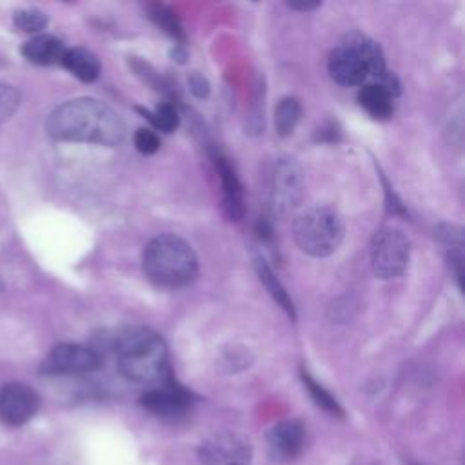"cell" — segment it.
<instances>
[{"label":"cell","mask_w":465,"mask_h":465,"mask_svg":"<svg viewBox=\"0 0 465 465\" xmlns=\"http://www.w3.org/2000/svg\"><path fill=\"white\" fill-rule=\"evenodd\" d=\"M138 111L143 116H147L156 129H160L163 133H173L180 124V116H178L176 109L171 104H162L153 113H149L145 109H138Z\"/></svg>","instance_id":"44dd1931"},{"label":"cell","mask_w":465,"mask_h":465,"mask_svg":"<svg viewBox=\"0 0 465 465\" xmlns=\"http://www.w3.org/2000/svg\"><path fill=\"white\" fill-rule=\"evenodd\" d=\"M318 5H320L318 2H314V4H289V7L300 9V11H312V9H316Z\"/></svg>","instance_id":"484cf974"},{"label":"cell","mask_w":465,"mask_h":465,"mask_svg":"<svg viewBox=\"0 0 465 465\" xmlns=\"http://www.w3.org/2000/svg\"><path fill=\"white\" fill-rule=\"evenodd\" d=\"M189 89L193 91V94H194L196 98H207L209 93H211V87H209L207 78H205L203 74L196 73V71L189 76Z\"/></svg>","instance_id":"cb8c5ba5"},{"label":"cell","mask_w":465,"mask_h":465,"mask_svg":"<svg viewBox=\"0 0 465 465\" xmlns=\"http://www.w3.org/2000/svg\"><path fill=\"white\" fill-rule=\"evenodd\" d=\"M411 258V242L407 234L394 227H380L371 240V265L378 278L391 280L405 272Z\"/></svg>","instance_id":"5b68a950"},{"label":"cell","mask_w":465,"mask_h":465,"mask_svg":"<svg viewBox=\"0 0 465 465\" xmlns=\"http://www.w3.org/2000/svg\"><path fill=\"white\" fill-rule=\"evenodd\" d=\"M116 361L120 372L136 383L167 381L171 376L167 345L147 327H133L118 338Z\"/></svg>","instance_id":"7a4b0ae2"},{"label":"cell","mask_w":465,"mask_h":465,"mask_svg":"<svg viewBox=\"0 0 465 465\" xmlns=\"http://www.w3.org/2000/svg\"><path fill=\"white\" fill-rule=\"evenodd\" d=\"M71 74H74L82 82H94L100 74V60L94 53L85 47H73L65 49L64 58L60 62Z\"/></svg>","instance_id":"5bb4252c"},{"label":"cell","mask_w":465,"mask_h":465,"mask_svg":"<svg viewBox=\"0 0 465 465\" xmlns=\"http://www.w3.org/2000/svg\"><path fill=\"white\" fill-rule=\"evenodd\" d=\"M392 100L394 96L380 84L369 82L363 84L358 91L360 105L372 116V118H387L392 113Z\"/></svg>","instance_id":"9a60e30c"},{"label":"cell","mask_w":465,"mask_h":465,"mask_svg":"<svg viewBox=\"0 0 465 465\" xmlns=\"http://www.w3.org/2000/svg\"><path fill=\"white\" fill-rule=\"evenodd\" d=\"M98 354L80 343H60L51 349L40 365L45 374H85L98 369Z\"/></svg>","instance_id":"9c48e42d"},{"label":"cell","mask_w":465,"mask_h":465,"mask_svg":"<svg viewBox=\"0 0 465 465\" xmlns=\"http://www.w3.org/2000/svg\"><path fill=\"white\" fill-rule=\"evenodd\" d=\"M149 16H151V20H153L160 29H163V31H165L169 36H173L174 40H183V38H185L180 20L176 18V15H174L167 5H162V4L151 5V7H149Z\"/></svg>","instance_id":"d6986e66"},{"label":"cell","mask_w":465,"mask_h":465,"mask_svg":"<svg viewBox=\"0 0 465 465\" xmlns=\"http://www.w3.org/2000/svg\"><path fill=\"white\" fill-rule=\"evenodd\" d=\"M143 274L158 287L176 289L189 285L198 274V258L193 247L176 234H158L143 249Z\"/></svg>","instance_id":"3957f363"},{"label":"cell","mask_w":465,"mask_h":465,"mask_svg":"<svg viewBox=\"0 0 465 465\" xmlns=\"http://www.w3.org/2000/svg\"><path fill=\"white\" fill-rule=\"evenodd\" d=\"M40 409L38 392L22 381H7L0 387V420L9 427L27 423Z\"/></svg>","instance_id":"ba28073f"},{"label":"cell","mask_w":465,"mask_h":465,"mask_svg":"<svg viewBox=\"0 0 465 465\" xmlns=\"http://www.w3.org/2000/svg\"><path fill=\"white\" fill-rule=\"evenodd\" d=\"M303 196V174L294 158L283 156L276 162L272 173L271 203L276 216H289L302 202Z\"/></svg>","instance_id":"8992f818"},{"label":"cell","mask_w":465,"mask_h":465,"mask_svg":"<svg viewBox=\"0 0 465 465\" xmlns=\"http://www.w3.org/2000/svg\"><path fill=\"white\" fill-rule=\"evenodd\" d=\"M305 445V429L298 420H282L267 432L269 456L276 461L296 460Z\"/></svg>","instance_id":"8fae6325"},{"label":"cell","mask_w":465,"mask_h":465,"mask_svg":"<svg viewBox=\"0 0 465 465\" xmlns=\"http://www.w3.org/2000/svg\"><path fill=\"white\" fill-rule=\"evenodd\" d=\"M343 220L332 207L318 205L300 213L292 223L296 245L309 256L332 254L343 240Z\"/></svg>","instance_id":"277c9868"},{"label":"cell","mask_w":465,"mask_h":465,"mask_svg":"<svg viewBox=\"0 0 465 465\" xmlns=\"http://www.w3.org/2000/svg\"><path fill=\"white\" fill-rule=\"evenodd\" d=\"M65 45L54 35H36L22 45V54L38 65H53L62 62Z\"/></svg>","instance_id":"4fadbf2b"},{"label":"cell","mask_w":465,"mask_h":465,"mask_svg":"<svg viewBox=\"0 0 465 465\" xmlns=\"http://www.w3.org/2000/svg\"><path fill=\"white\" fill-rule=\"evenodd\" d=\"M171 54H173V60H176L178 64H183L185 58H187V53H185V49L182 45H174Z\"/></svg>","instance_id":"d4e9b609"},{"label":"cell","mask_w":465,"mask_h":465,"mask_svg":"<svg viewBox=\"0 0 465 465\" xmlns=\"http://www.w3.org/2000/svg\"><path fill=\"white\" fill-rule=\"evenodd\" d=\"M302 114V105L294 96H283L274 109V129L278 136H291Z\"/></svg>","instance_id":"e0dca14e"},{"label":"cell","mask_w":465,"mask_h":465,"mask_svg":"<svg viewBox=\"0 0 465 465\" xmlns=\"http://www.w3.org/2000/svg\"><path fill=\"white\" fill-rule=\"evenodd\" d=\"M254 265H256V272H258L260 282L263 283V287L267 289V292L272 296V300H274L291 318H294L296 312H294L292 300H291V296L287 294V291H285V287L282 285V282L274 276L272 269L265 263V260H263L262 256H254Z\"/></svg>","instance_id":"2e32d148"},{"label":"cell","mask_w":465,"mask_h":465,"mask_svg":"<svg viewBox=\"0 0 465 465\" xmlns=\"http://www.w3.org/2000/svg\"><path fill=\"white\" fill-rule=\"evenodd\" d=\"M47 15L36 7H24L15 11L13 15V25L24 33H40L47 25Z\"/></svg>","instance_id":"ffe728a7"},{"label":"cell","mask_w":465,"mask_h":465,"mask_svg":"<svg viewBox=\"0 0 465 465\" xmlns=\"http://www.w3.org/2000/svg\"><path fill=\"white\" fill-rule=\"evenodd\" d=\"M140 405L162 418H178L193 405V394L178 383L167 380L162 387L142 394Z\"/></svg>","instance_id":"30bf717a"},{"label":"cell","mask_w":465,"mask_h":465,"mask_svg":"<svg viewBox=\"0 0 465 465\" xmlns=\"http://www.w3.org/2000/svg\"><path fill=\"white\" fill-rule=\"evenodd\" d=\"M202 465H251L252 445L238 432H216L198 447Z\"/></svg>","instance_id":"52a82bcc"},{"label":"cell","mask_w":465,"mask_h":465,"mask_svg":"<svg viewBox=\"0 0 465 465\" xmlns=\"http://www.w3.org/2000/svg\"><path fill=\"white\" fill-rule=\"evenodd\" d=\"M47 134L60 142H80L114 147L120 145L127 129L122 116L107 104L80 96L54 107L45 122Z\"/></svg>","instance_id":"6da1fadb"},{"label":"cell","mask_w":465,"mask_h":465,"mask_svg":"<svg viewBox=\"0 0 465 465\" xmlns=\"http://www.w3.org/2000/svg\"><path fill=\"white\" fill-rule=\"evenodd\" d=\"M302 381H303L305 389L309 391V396L312 398V401L318 407H322L323 411H327L334 416H343V409L340 407L338 400L322 383H318L307 371H302Z\"/></svg>","instance_id":"ac0fdd59"},{"label":"cell","mask_w":465,"mask_h":465,"mask_svg":"<svg viewBox=\"0 0 465 465\" xmlns=\"http://www.w3.org/2000/svg\"><path fill=\"white\" fill-rule=\"evenodd\" d=\"M214 163H216V171H218L220 180H222L223 209H225V213L231 220L238 222L243 216V189H242V183H240L231 162L225 156L216 154Z\"/></svg>","instance_id":"7c38bea8"},{"label":"cell","mask_w":465,"mask_h":465,"mask_svg":"<svg viewBox=\"0 0 465 465\" xmlns=\"http://www.w3.org/2000/svg\"><path fill=\"white\" fill-rule=\"evenodd\" d=\"M18 105H20V93L13 85L0 82V124L9 120L18 109Z\"/></svg>","instance_id":"7402d4cb"},{"label":"cell","mask_w":465,"mask_h":465,"mask_svg":"<svg viewBox=\"0 0 465 465\" xmlns=\"http://www.w3.org/2000/svg\"><path fill=\"white\" fill-rule=\"evenodd\" d=\"M133 142H134V147L142 153V154H153L158 151L160 147V138L156 136L154 131L151 129H145V127H140L134 136H133Z\"/></svg>","instance_id":"603a6c76"},{"label":"cell","mask_w":465,"mask_h":465,"mask_svg":"<svg viewBox=\"0 0 465 465\" xmlns=\"http://www.w3.org/2000/svg\"><path fill=\"white\" fill-rule=\"evenodd\" d=\"M0 287H2V283H0Z\"/></svg>","instance_id":"4316f807"}]
</instances>
